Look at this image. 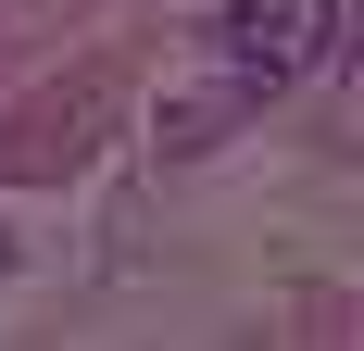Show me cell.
<instances>
[{"mask_svg": "<svg viewBox=\"0 0 364 351\" xmlns=\"http://www.w3.org/2000/svg\"><path fill=\"white\" fill-rule=\"evenodd\" d=\"M226 50H239V75L289 88L339 50V0H226Z\"/></svg>", "mask_w": 364, "mask_h": 351, "instance_id": "obj_1", "label": "cell"}]
</instances>
